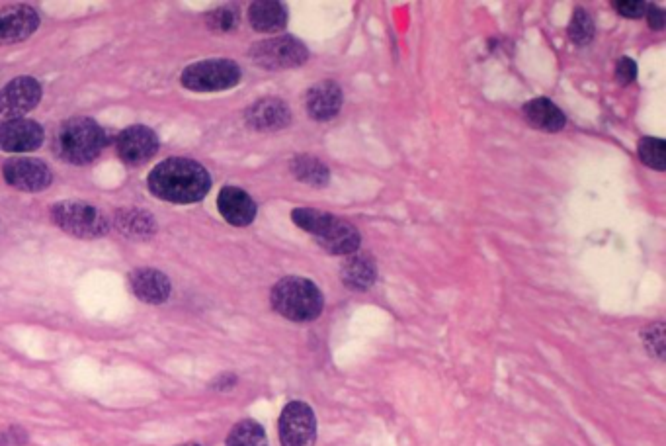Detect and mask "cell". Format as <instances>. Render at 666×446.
I'll use <instances>...</instances> for the list:
<instances>
[{"label":"cell","instance_id":"1","mask_svg":"<svg viewBox=\"0 0 666 446\" xmlns=\"http://www.w3.org/2000/svg\"><path fill=\"white\" fill-rule=\"evenodd\" d=\"M151 192L172 204L200 202L211 188V177L206 167L192 159H167L159 163L149 175Z\"/></svg>","mask_w":666,"mask_h":446},{"label":"cell","instance_id":"2","mask_svg":"<svg viewBox=\"0 0 666 446\" xmlns=\"http://www.w3.org/2000/svg\"><path fill=\"white\" fill-rule=\"evenodd\" d=\"M292 220L331 255H352L360 247V231L354 223L315 208H295Z\"/></svg>","mask_w":666,"mask_h":446},{"label":"cell","instance_id":"3","mask_svg":"<svg viewBox=\"0 0 666 446\" xmlns=\"http://www.w3.org/2000/svg\"><path fill=\"white\" fill-rule=\"evenodd\" d=\"M270 302L276 312L295 323L313 321L325 308V298L319 286L301 276L282 278L272 288Z\"/></svg>","mask_w":666,"mask_h":446},{"label":"cell","instance_id":"4","mask_svg":"<svg viewBox=\"0 0 666 446\" xmlns=\"http://www.w3.org/2000/svg\"><path fill=\"white\" fill-rule=\"evenodd\" d=\"M106 143V132L94 120L83 116L65 122L57 134L59 155L73 165H86L94 161Z\"/></svg>","mask_w":666,"mask_h":446},{"label":"cell","instance_id":"5","mask_svg":"<svg viewBox=\"0 0 666 446\" xmlns=\"http://www.w3.org/2000/svg\"><path fill=\"white\" fill-rule=\"evenodd\" d=\"M51 220L65 233L81 239H98L110 231V220L102 210L77 200L55 204L51 208Z\"/></svg>","mask_w":666,"mask_h":446},{"label":"cell","instance_id":"6","mask_svg":"<svg viewBox=\"0 0 666 446\" xmlns=\"http://www.w3.org/2000/svg\"><path fill=\"white\" fill-rule=\"evenodd\" d=\"M241 67L231 59H209L184 69L182 85L196 92H217L237 87Z\"/></svg>","mask_w":666,"mask_h":446},{"label":"cell","instance_id":"7","mask_svg":"<svg viewBox=\"0 0 666 446\" xmlns=\"http://www.w3.org/2000/svg\"><path fill=\"white\" fill-rule=\"evenodd\" d=\"M250 59L270 71L299 67L309 59V49L292 36L270 38L252 45Z\"/></svg>","mask_w":666,"mask_h":446},{"label":"cell","instance_id":"8","mask_svg":"<svg viewBox=\"0 0 666 446\" xmlns=\"http://www.w3.org/2000/svg\"><path fill=\"white\" fill-rule=\"evenodd\" d=\"M280 441L282 446H315L317 417L311 405L290 402L280 415Z\"/></svg>","mask_w":666,"mask_h":446},{"label":"cell","instance_id":"9","mask_svg":"<svg viewBox=\"0 0 666 446\" xmlns=\"http://www.w3.org/2000/svg\"><path fill=\"white\" fill-rule=\"evenodd\" d=\"M42 100V85L32 77H18L0 90V122L20 120Z\"/></svg>","mask_w":666,"mask_h":446},{"label":"cell","instance_id":"10","mask_svg":"<svg viewBox=\"0 0 666 446\" xmlns=\"http://www.w3.org/2000/svg\"><path fill=\"white\" fill-rule=\"evenodd\" d=\"M116 149L125 165L139 167L157 155L159 137L151 128L131 126L118 135Z\"/></svg>","mask_w":666,"mask_h":446},{"label":"cell","instance_id":"11","mask_svg":"<svg viewBox=\"0 0 666 446\" xmlns=\"http://www.w3.org/2000/svg\"><path fill=\"white\" fill-rule=\"evenodd\" d=\"M2 173L10 186H14L18 190H26V192L45 190L53 180L49 167L43 161L28 159V157L10 159L4 165Z\"/></svg>","mask_w":666,"mask_h":446},{"label":"cell","instance_id":"12","mask_svg":"<svg viewBox=\"0 0 666 446\" xmlns=\"http://www.w3.org/2000/svg\"><path fill=\"white\" fill-rule=\"evenodd\" d=\"M40 26V16L30 6L0 8V45L28 40Z\"/></svg>","mask_w":666,"mask_h":446},{"label":"cell","instance_id":"13","mask_svg":"<svg viewBox=\"0 0 666 446\" xmlns=\"http://www.w3.org/2000/svg\"><path fill=\"white\" fill-rule=\"evenodd\" d=\"M245 118L252 130L274 132V130H282L292 124V110L288 108V104L282 98L268 96V98L256 100L247 110Z\"/></svg>","mask_w":666,"mask_h":446},{"label":"cell","instance_id":"14","mask_svg":"<svg viewBox=\"0 0 666 446\" xmlns=\"http://www.w3.org/2000/svg\"><path fill=\"white\" fill-rule=\"evenodd\" d=\"M43 143L42 126L34 120H10L0 124V149L8 153L34 151Z\"/></svg>","mask_w":666,"mask_h":446},{"label":"cell","instance_id":"15","mask_svg":"<svg viewBox=\"0 0 666 446\" xmlns=\"http://www.w3.org/2000/svg\"><path fill=\"white\" fill-rule=\"evenodd\" d=\"M342 102L344 94L340 85L334 81H321L305 94V108L317 122H329L336 118L342 110Z\"/></svg>","mask_w":666,"mask_h":446},{"label":"cell","instance_id":"16","mask_svg":"<svg viewBox=\"0 0 666 446\" xmlns=\"http://www.w3.org/2000/svg\"><path fill=\"white\" fill-rule=\"evenodd\" d=\"M217 208L225 222L235 227H245L256 218V204L249 194L237 186H225L219 192Z\"/></svg>","mask_w":666,"mask_h":446},{"label":"cell","instance_id":"17","mask_svg":"<svg viewBox=\"0 0 666 446\" xmlns=\"http://www.w3.org/2000/svg\"><path fill=\"white\" fill-rule=\"evenodd\" d=\"M131 290L135 296L147 304H163L170 296V282L167 276L153 268H141L129 276Z\"/></svg>","mask_w":666,"mask_h":446},{"label":"cell","instance_id":"18","mask_svg":"<svg viewBox=\"0 0 666 446\" xmlns=\"http://www.w3.org/2000/svg\"><path fill=\"white\" fill-rule=\"evenodd\" d=\"M524 118L532 128L549 132V134L561 132L567 124V118H565L563 110L557 108L549 98H543V96L526 102Z\"/></svg>","mask_w":666,"mask_h":446},{"label":"cell","instance_id":"19","mask_svg":"<svg viewBox=\"0 0 666 446\" xmlns=\"http://www.w3.org/2000/svg\"><path fill=\"white\" fill-rule=\"evenodd\" d=\"M342 282L346 288L356 292H366L374 286L377 267L374 257L366 253H352L342 265Z\"/></svg>","mask_w":666,"mask_h":446},{"label":"cell","instance_id":"20","mask_svg":"<svg viewBox=\"0 0 666 446\" xmlns=\"http://www.w3.org/2000/svg\"><path fill=\"white\" fill-rule=\"evenodd\" d=\"M249 20L252 28L262 34H274L286 28L288 24V8L276 0H260L252 2L249 8Z\"/></svg>","mask_w":666,"mask_h":446},{"label":"cell","instance_id":"21","mask_svg":"<svg viewBox=\"0 0 666 446\" xmlns=\"http://www.w3.org/2000/svg\"><path fill=\"white\" fill-rule=\"evenodd\" d=\"M116 229L131 239H147L157 231L155 218L141 208H122L114 216Z\"/></svg>","mask_w":666,"mask_h":446},{"label":"cell","instance_id":"22","mask_svg":"<svg viewBox=\"0 0 666 446\" xmlns=\"http://www.w3.org/2000/svg\"><path fill=\"white\" fill-rule=\"evenodd\" d=\"M292 173L299 182H305L315 188H325L331 180L329 167L311 155H299L292 161Z\"/></svg>","mask_w":666,"mask_h":446},{"label":"cell","instance_id":"23","mask_svg":"<svg viewBox=\"0 0 666 446\" xmlns=\"http://www.w3.org/2000/svg\"><path fill=\"white\" fill-rule=\"evenodd\" d=\"M227 446H268V437L260 423L245 419L231 429L227 437Z\"/></svg>","mask_w":666,"mask_h":446},{"label":"cell","instance_id":"24","mask_svg":"<svg viewBox=\"0 0 666 446\" xmlns=\"http://www.w3.org/2000/svg\"><path fill=\"white\" fill-rule=\"evenodd\" d=\"M637 153L641 157V161L657 171H665L666 169V143L659 137H643L639 141Z\"/></svg>","mask_w":666,"mask_h":446},{"label":"cell","instance_id":"25","mask_svg":"<svg viewBox=\"0 0 666 446\" xmlns=\"http://www.w3.org/2000/svg\"><path fill=\"white\" fill-rule=\"evenodd\" d=\"M569 38L571 42L577 45L590 44L594 40V22L588 12L583 8H577L569 26Z\"/></svg>","mask_w":666,"mask_h":446},{"label":"cell","instance_id":"26","mask_svg":"<svg viewBox=\"0 0 666 446\" xmlns=\"http://www.w3.org/2000/svg\"><path fill=\"white\" fill-rule=\"evenodd\" d=\"M209 28L217 34H225V32H231L237 28L239 24V10H235L233 6H223V8H217L213 12H209L208 18H206Z\"/></svg>","mask_w":666,"mask_h":446},{"label":"cell","instance_id":"27","mask_svg":"<svg viewBox=\"0 0 666 446\" xmlns=\"http://www.w3.org/2000/svg\"><path fill=\"white\" fill-rule=\"evenodd\" d=\"M643 343H645L649 355L661 358V360L665 358V325H663V321H657V323L649 325L643 331Z\"/></svg>","mask_w":666,"mask_h":446},{"label":"cell","instance_id":"28","mask_svg":"<svg viewBox=\"0 0 666 446\" xmlns=\"http://www.w3.org/2000/svg\"><path fill=\"white\" fill-rule=\"evenodd\" d=\"M618 14H622L625 18H641L647 14V6L645 2L641 0H620V2H614Z\"/></svg>","mask_w":666,"mask_h":446},{"label":"cell","instance_id":"29","mask_svg":"<svg viewBox=\"0 0 666 446\" xmlns=\"http://www.w3.org/2000/svg\"><path fill=\"white\" fill-rule=\"evenodd\" d=\"M616 79L620 85H631L637 79V63L629 57L620 59V63L616 67Z\"/></svg>","mask_w":666,"mask_h":446},{"label":"cell","instance_id":"30","mask_svg":"<svg viewBox=\"0 0 666 446\" xmlns=\"http://www.w3.org/2000/svg\"><path fill=\"white\" fill-rule=\"evenodd\" d=\"M647 20H649V26L653 30H663L665 28V12H663V8H659L655 4L647 6Z\"/></svg>","mask_w":666,"mask_h":446},{"label":"cell","instance_id":"31","mask_svg":"<svg viewBox=\"0 0 666 446\" xmlns=\"http://www.w3.org/2000/svg\"><path fill=\"white\" fill-rule=\"evenodd\" d=\"M180 446H200V445H180Z\"/></svg>","mask_w":666,"mask_h":446}]
</instances>
